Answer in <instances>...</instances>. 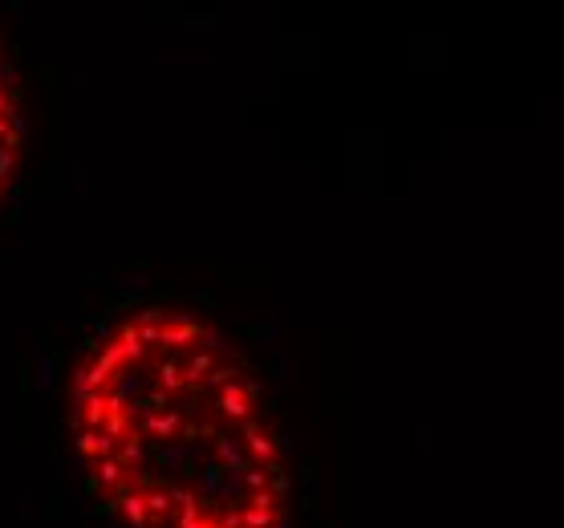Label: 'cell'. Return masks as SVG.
Here are the masks:
<instances>
[{
    "label": "cell",
    "instance_id": "obj_1",
    "mask_svg": "<svg viewBox=\"0 0 564 528\" xmlns=\"http://www.w3.org/2000/svg\"><path fill=\"white\" fill-rule=\"evenodd\" d=\"M69 435L127 528H289L269 399L216 325L171 305L118 317L69 382Z\"/></svg>",
    "mask_w": 564,
    "mask_h": 528
},
{
    "label": "cell",
    "instance_id": "obj_2",
    "mask_svg": "<svg viewBox=\"0 0 564 528\" xmlns=\"http://www.w3.org/2000/svg\"><path fill=\"white\" fill-rule=\"evenodd\" d=\"M25 155V115H21V90L4 50H0V200L13 192L17 171Z\"/></svg>",
    "mask_w": 564,
    "mask_h": 528
}]
</instances>
